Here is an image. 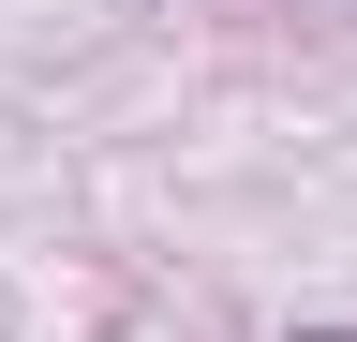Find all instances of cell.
I'll list each match as a JSON object with an SVG mask.
<instances>
[{
    "label": "cell",
    "mask_w": 357,
    "mask_h": 342,
    "mask_svg": "<svg viewBox=\"0 0 357 342\" xmlns=\"http://www.w3.org/2000/svg\"><path fill=\"white\" fill-rule=\"evenodd\" d=\"M283 342H357V327H283Z\"/></svg>",
    "instance_id": "6da1fadb"
}]
</instances>
